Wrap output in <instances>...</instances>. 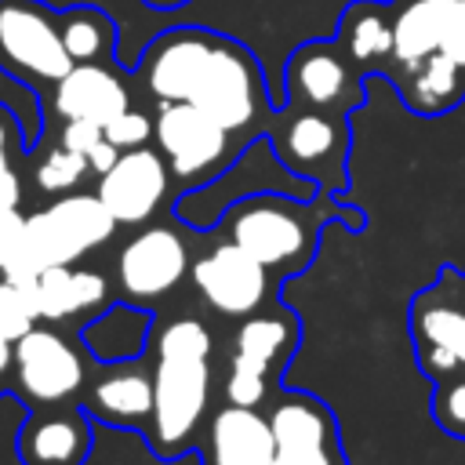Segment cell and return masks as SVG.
Returning a JSON list of instances; mask_svg holds the SVG:
<instances>
[{"label": "cell", "instance_id": "6da1fadb", "mask_svg": "<svg viewBox=\"0 0 465 465\" xmlns=\"http://www.w3.org/2000/svg\"><path fill=\"white\" fill-rule=\"evenodd\" d=\"M211 352H214V334L203 320L182 316L156 334L153 418L145 425V436L160 458L185 454L196 436V425L207 414Z\"/></svg>", "mask_w": 465, "mask_h": 465}, {"label": "cell", "instance_id": "7a4b0ae2", "mask_svg": "<svg viewBox=\"0 0 465 465\" xmlns=\"http://www.w3.org/2000/svg\"><path fill=\"white\" fill-rule=\"evenodd\" d=\"M323 196L302 200V196H287V193H254L236 200L225 214H222V229L225 240L240 243L247 254H254L269 272H298L312 262L316 243H320V229L327 225V218H341L349 229H363V214L349 211V207H334Z\"/></svg>", "mask_w": 465, "mask_h": 465}, {"label": "cell", "instance_id": "3957f363", "mask_svg": "<svg viewBox=\"0 0 465 465\" xmlns=\"http://www.w3.org/2000/svg\"><path fill=\"white\" fill-rule=\"evenodd\" d=\"M113 232H116V218L109 214L98 193H62L47 207L25 214L22 243L11 254V262L0 269V276L29 291L44 269L80 262L87 251L102 247Z\"/></svg>", "mask_w": 465, "mask_h": 465}, {"label": "cell", "instance_id": "277c9868", "mask_svg": "<svg viewBox=\"0 0 465 465\" xmlns=\"http://www.w3.org/2000/svg\"><path fill=\"white\" fill-rule=\"evenodd\" d=\"M189 102L200 105L207 116H214L240 142L265 134L272 124L265 73H262L258 58L232 36H218L214 54H211Z\"/></svg>", "mask_w": 465, "mask_h": 465}, {"label": "cell", "instance_id": "5b68a950", "mask_svg": "<svg viewBox=\"0 0 465 465\" xmlns=\"http://www.w3.org/2000/svg\"><path fill=\"white\" fill-rule=\"evenodd\" d=\"M69 69L58 11L44 0H0V73L40 98Z\"/></svg>", "mask_w": 465, "mask_h": 465}, {"label": "cell", "instance_id": "8992f818", "mask_svg": "<svg viewBox=\"0 0 465 465\" xmlns=\"http://www.w3.org/2000/svg\"><path fill=\"white\" fill-rule=\"evenodd\" d=\"M153 142L182 193L218 178L247 145L193 102H163L153 116Z\"/></svg>", "mask_w": 465, "mask_h": 465}, {"label": "cell", "instance_id": "52a82bcc", "mask_svg": "<svg viewBox=\"0 0 465 465\" xmlns=\"http://www.w3.org/2000/svg\"><path fill=\"white\" fill-rule=\"evenodd\" d=\"M269 142L276 156L302 178H309L320 193H345L349 174V116L283 105L269 124Z\"/></svg>", "mask_w": 465, "mask_h": 465}, {"label": "cell", "instance_id": "ba28073f", "mask_svg": "<svg viewBox=\"0 0 465 465\" xmlns=\"http://www.w3.org/2000/svg\"><path fill=\"white\" fill-rule=\"evenodd\" d=\"M367 76L349 62L338 40H309L298 44L283 69V105L320 109L349 116L356 105L367 102Z\"/></svg>", "mask_w": 465, "mask_h": 465}, {"label": "cell", "instance_id": "9c48e42d", "mask_svg": "<svg viewBox=\"0 0 465 465\" xmlns=\"http://www.w3.org/2000/svg\"><path fill=\"white\" fill-rule=\"evenodd\" d=\"M298 345V320L294 312L280 316H247L232 334V360L225 378V400L240 407H258L269 396L272 371L291 360Z\"/></svg>", "mask_w": 465, "mask_h": 465}, {"label": "cell", "instance_id": "30bf717a", "mask_svg": "<svg viewBox=\"0 0 465 465\" xmlns=\"http://www.w3.org/2000/svg\"><path fill=\"white\" fill-rule=\"evenodd\" d=\"M222 33L200 29V25H178L149 40V47L138 58V80L145 94L163 105V102H189Z\"/></svg>", "mask_w": 465, "mask_h": 465}, {"label": "cell", "instance_id": "8fae6325", "mask_svg": "<svg viewBox=\"0 0 465 465\" xmlns=\"http://www.w3.org/2000/svg\"><path fill=\"white\" fill-rule=\"evenodd\" d=\"M189 272V243L171 225L138 229L116 254L120 294L134 305L171 294Z\"/></svg>", "mask_w": 465, "mask_h": 465}, {"label": "cell", "instance_id": "7c38bea8", "mask_svg": "<svg viewBox=\"0 0 465 465\" xmlns=\"http://www.w3.org/2000/svg\"><path fill=\"white\" fill-rule=\"evenodd\" d=\"M193 283L218 316L232 320L254 316L269 298V269L232 240L214 243L193 262Z\"/></svg>", "mask_w": 465, "mask_h": 465}, {"label": "cell", "instance_id": "4fadbf2b", "mask_svg": "<svg viewBox=\"0 0 465 465\" xmlns=\"http://www.w3.org/2000/svg\"><path fill=\"white\" fill-rule=\"evenodd\" d=\"M276 465H345L331 407L309 392H283L269 411Z\"/></svg>", "mask_w": 465, "mask_h": 465}, {"label": "cell", "instance_id": "5bb4252c", "mask_svg": "<svg viewBox=\"0 0 465 465\" xmlns=\"http://www.w3.org/2000/svg\"><path fill=\"white\" fill-rule=\"evenodd\" d=\"M15 385L33 403H73L84 389V360L58 331L36 323L15 341Z\"/></svg>", "mask_w": 465, "mask_h": 465}, {"label": "cell", "instance_id": "9a60e30c", "mask_svg": "<svg viewBox=\"0 0 465 465\" xmlns=\"http://www.w3.org/2000/svg\"><path fill=\"white\" fill-rule=\"evenodd\" d=\"M94 193L116 218V225H145L171 193V171L160 149H124L109 171L98 174Z\"/></svg>", "mask_w": 465, "mask_h": 465}, {"label": "cell", "instance_id": "2e32d148", "mask_svg": "<svg viewBox=\"0 0 465 465\" xmlns=\"http://www.w3.org/2000/svg\"><path fill=\"white\" fill-rule=\"evenodd\" d=\"M91 414L73 403H36L18 432L22 465H84L91 454Z\"/></svg>", "mask_w": 465, "mask_h": 465}, {"label": "cell", "instance_id": "e0dca14e", "mask_svg": "<svg viewBox=\"0 0 465 465\" xmlns=\"http://www.w3.org/2000/svg\"><path fill=\"white\" fill-rule=\"evenodd\" d=\"M47 102L58 120H94L105 127L131 105V91L116 62H73V69L47 91Z\"/></svg>", "mask_w": 465, "mask_h": 465}, {"label": "cell", "instance_id": "ac0fdd59", "mask_svg": "<svg viewBox=\"0 0 465 465\" xmlns=\"http://www.w3.org/2000/svg\"><path fill=\"white\" fill-rule=\"evenodd\" d=\"M203 461L207 465H276L269 414L240 403L222 407L207 425Z\"/></svg>", "mask_w": 465, "mask_h": 465}, {"label": "cell", "instance_id": "d6986e66", "mask_svg": "<svg viewBox=\"0 0 465 465\" xmlns=\"http://www.w3.org/2000/svg\"><path fill=\"white\" fill-rule=\"evenodd\" d=\"M40 323H62L109 302V280L84 265H51L29 287Z\"/></svg>", "mask_w": 465, "mask_h": 465}, {"label": "cell", "instance_id": "ffe728a7", "mask_svg": "<svg viewBox=\"0 0 465 465\" xmlns=\"http://www.w3.org/2000/svg\"><path fill=\"white\" fill-rule=\"evenodd\" d=\"M156 338V327H153V316L149 309L134 305V302H113L102 316H91L84 327H80V341L84 349L102 360V363H131L138 360Z\"/></svg>", "mask_w": 465, "mask_h": 465}, {"label": "cell", "instance_id": "44dd1931", "mask_svg": "<svg viewBox=\"0 0 465 465\" xmlns=\"http://www.w3.org/2000/svg\"><path fill=\"white\" fill-rule=\"evenodd\" d=\"M84 411L94 421H105L116 429H145L153 418V374L113 363V371L87 389Z\"/></svg>", "mask_w": 465, "mask_h": 465}, {"label": "cell", "instance_id": "7402d4cb", "mask_svg": "<svg viewBox=\"0 0 465 465\" xmlns=\"http://www.w3.org/2000/svg\"><path fill=\"white\" fill-rule=\"evenodd\" d=\"M341 51L349 54V62L371 76V73H385L392 62V4L381 0H352L341 11L338 22V36Z\"/></svg>", "mask_w": 465, "mask_h": 465}, {"label": "cell", "instance_id": "603a6c76", "mask_svg": "<svg viewBox=\"0 0 465 465\" xmlns=\"http://www.w3.org/2000/svg\"><path fill=\"white\" fill-rule=\"evenodd\" d=\"M400 87V98L418 116H443L465 98V69H458L443 51H432L429 58L392 69L389 73Z\"/></svg>", "mask_w": 465, "mask_h": 465}, {"label": "cell", "instance_id": "cb8c5ba5", "mask_svg": "<svg viewBox=\"0 0 465 465\" xmlns=\"http://www.w3.org/2000/svg\"><path fill=\"white\" fill-rule=\"evenodd\" d=\"M443 11H447V4H440V0H400V4H392V62H389L385 76L392 69L414 65V62L429 58L432 51H440Z\"/></svg>", "mask_w": 465, "mask_h": 465}, {"label": "cell", "instance_id": "d4e9b609", "mask_svg": "<svg viewBox=\"0 0 465 465\" xmlns=\"http://www.w3.org/2000/svg\"><path fill=\"white\" fill-rule=\"evenodd\" d=\"M411 331L414 341H429V345H443L458 367L465 371V309L447 298L440 291V283H432L429 291H421L411 305Z\"/></svg>", "mask_w": 465, "mask_h": 465}, {"label": "cell", "instance_id": "484cf974", "mask_svg": "<svg viewBox=\"0 0 465 465\" xmlns=\"http://www.w3.org/2000/svg\"><path fill=\"white\" fill-rule=\"evenodd\" d=\"M62 40L73 62H116V22L94 4L58 11Z\"/></svg>", "mask_w": 465, "mask_h": 465}, {"label": "cell", "instance_id": "4316f807", "mask_svg": "<svg viewBox=\"0 0 465 465\" xmlns=\"http://www.w3.org/2000/svg\"><path fill=\"white\" fill-rule=\"evenodd\" d=\"M84 174H91L87 156L65 149L62 142H58V145L33 167V182H36V189H40V193H54V196L73 193V189L84 182Z\"/></svg>", "mask_w": 465, "mask_h": 465}, {"label": "cell", "instance_id": "83f0119b", "mask_svg": "<svg viewBox=\"0 0 465 465\" xmlns=\"http://www.w3.org/2000/svg\"><path fill=\"white\" fill-rule=\"evenodd\" d=\"M432 418L454 440H465V371H454L436 381L432 392Z\"/></svg>", "mask_w": 465, "mask_h": 465}, {"label": "cell", "instance_id": "f1b7e54d", "mask_svg": "<svg viewBox=\"0 0 465 465\" xmlns=\"http://www.w3.org/2000/svg\"><path fill=\"white\" fill-rule=\"evenodd\" d=\"M36 323H40V320H36V309H33L29 291L0 276V338L18 341V338L29 334Z\"/></svg>", "mask_w": 465, "mask_h": 465}, {"label": "cell", "instance_id": "f546056e", "mask_svg": "<svg viewBox=\"0 0 465 465\" xmlns=\"http://www.w3.org/2000/svg\"><path fill=\"white\" fill-rule=\"evenodd\" d=\"M105 138L124 153V149H138V145H149L153 138V116H145L142 109L127 105L124 113H116L109 124H105Z\"/></svg>", "mask_w": 465, "mask_h": 465}, {"label": "cell", "instance_id": "4dcf8cb0", "mask_svg": "<svg viewBox=\"0 0 465 465\" xmlns=\"http://www.w3.org/2000/svg\"><path fill=\"white\" fill-rule=\"evenodd\" d=\"M440 51H443L458 69H465V0H450V4H447Z\"/></svg>", "mask_w": 465, "mask_h": 465}, {"label": "cell", "instance_id": "1f68e13d", "mask_svg": "<svg viewBox=\"0 0 465 465\" xmlns=\"http://www.w3.org/2000/svg\"><path fill=\"white\" fill-rule=\"evenodd\" d=\"M102 138H105V127L94 124V120H62V127H58V142H62L65 149H73V153H84V156H87Z\"/></svg>", "mask_w": 465, "mask_h": 465}, {"label": "cell", "instance_id": "d6a6232c", "mask_svg": "<svg viewBox=\"0 0 465 465\" xmlns=\"http://www.w3.org/2000/svg\"><path fill=\"white\" fill-rule=\"evenodd\" d=\"M18 153H29V142H25V127H22V116L0 102V160H11Z\"/></svg>", "mask_w": 465, "mask_h": 465}, {"label": "cell", "instance_id": "836d02e7", "mask_svg": "<svg viewBox=\"0 0 465 465\" xmlns=\"http://www.w3.org/2000/svg\"><path fill=\"white\" fill-rule=\"evenodd\" d=\"M22 229H25V214L18 207H0V269L11 262V254L22 243Z\"/></svg>", "mask_w": 465, "mask_h": 465}, {"label": "cell", "instance_id": "e575fe53", "mask_svg": "<svg viewBox=\"0 0 465 465\" xmlns=\"http://www.w3.org/2000/svg\"><path fill=\"white\" fill-rule=\"evenodd\" d=\"M22 203V178L11 160H0V207H18Z\"/></svg>", "mask_w": 465, "mask_h": 465}, {"label": "cell", "instance_id": "d590c367", "mask_svg": "<svg viewBox=\"0 0 465 465\" xmlns=\"http://www.w3.org/2000/svg\"><path fill=\"white\" fill-rule=\"evenodd\" d=\"M11 374H15V341L0 338V392L7 389Z\"/></svg>", "mask_w": 465, "mask_h": 465}, {"label": "cell", "instance_id": "8d00e7d4", "mask_svg": "<svg viewBox=\"0 0 465 465\" xmlns=\"http://www.w3.org/2000/svg\"><path fill=\"white\" fill-rule=\"evenodd\" d=\"M145 7H153V11H174V7H185L189 0H142Z\"/></svg>", "mask_w": 465, "mask_h": 465}, {"label": "cell", "instance_id": "74e56055", "mask_svg": "<svg viewBox=\"0 0 465 465\" xmlns=\"http://www.w3.org/2000/svg\"><path fill=\"white\" fill-rule=\"evenodd\" d=\"M440 4H450V0H440Z\"/></svg>", "mask_w": 465, "mask_h": 465}]
</instances>
